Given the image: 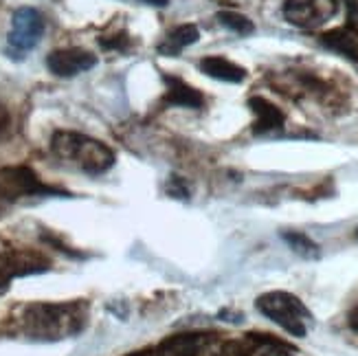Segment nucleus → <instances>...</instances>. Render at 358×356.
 Here are the masks:
<instances>
[{
    "label": "nucleus",
    "instance_id": "f257e3e1",
    "mask_svg": "<svg viewBox=\"0 0 358 356\" xmlns=\"http://www.w3.org/2000/svg\"><path fill=\"white\" fill-rule=\"evenodd\" d=\"M88 321V304L77 301H38L22 308V332L38 341H59L80 334Z\"/></svg>",
    "mask_w": 358,
    "mask_h": 356
},
{
    "label": "nucleus",
    "instance_id": "f03ea898",
    "mask_svg": "<svg viewBox=\"0 0 358 356\" xmlns=\"http://www.w3.org/2000/svg\"><path fill=\"white\" fill-rule=\"evenodd\" d=\"M51 150L57 159L75 165L90 176L108 172L117 161L115 152L103 141L73 130H57L51 138Z\"/></svg>",
    "mask_w": 358,
    "mask_h": 356
},
{
    "label": "nucleus",
    "instance_id": "7ed1b4c3",
    "mask_svg": "<svg viewBox=\"0 0 358 356\" xmlns=\"http://www.w3.org/2000/svg\"><path fill=\"white\" fill-rule=\"evenodd\" d=\"M255 308L266 319H271L282 330H286L290 336L297 339H303L308 334V323L313 321V315L303 306V301L286 290L264 292V295L255 299Z\"/></svg>",
    "mask_w": 358,
    "mask_h": 356
},
{
    "label": "nucleus",
    "instance_id": "20e7f679",
    "mask_svg": "<svg viewBox=\"0 0 358 356\" xmlns=\"http://www.w3.org/2000/svg\"><path fill=\"white\" fill-rule=\"evenodd\" d=\"M273 86L277 92H284L290 99H315L323 106L334 108L338 104V90L323 80L321 75L313 71H288V73H277L273 77Z\"/></svg>",
    "mask_w": 358,
    "mask_h": 356
},
{
    "label": "nucleus",
    "instance_id": "39448f33",
    "mask_svg": "<svg viewBox=\"0 0 358 356\" xmlns=\"http://www.w3.org/2000/svg\"><path fill=\"white\" fill-rule=\"evenodd\" d=\"M51 269V259L36 249L24 246H3L0 249V290H7L18 277L46 273Z\"/></svg>",
    "mask_w": 358,
    "mask_h": 356
},
{
    "label": "nucleus",
    "instance_id": "423d86ee",
    "mask_svg": "<svg viewBox=\"0 0 358 356\" xmlns=\"http://www.w3.org/2000/svg\"><path fill=\"white\" fill-rule=\"evenodd\" d=\"M29 196H66V192L42 183V178L27 165H11L0 169V198L20 200Z\"/></svg>",
    "mask_w": 358,
    "mask_h": 356
},
{
    "label": "nucleus",
    "instance_id": "0eeeda50",
    "mask_svg": "<svg viewBox=\"0 0 358 356\" xmlns=\"http://www.w3.org/2000/svg\"><path fill=\"white\" fill-rule=\"evenodd\" d=\"M338 11V0H286L284 18L299 29H319Z\"/></svg>",
    "mask_w": 358,
    "mask_h": 356
},
{
    "label": "nucleus",
    "instance_id": "6e6552de",
    "mask_svg": "<svg viewBox=\"0 0 358 356\" xmlns=\"http://www.w3.org/2000/svg\"><path fill=\"white\" fill-rule=\"evenodd\" d=\"M44 34V18L34 7H20L15 9L11 18V31L7 36L9 51L13 53H27L40 42Z\"/></svg>",
    "mask_w": 358,
    "mask_h": 356
},
{
    "label": "nucleus",
    "instance_id": "1a4fd4ad",
    "mask_svg": "<svg viewBox=\"0 0 358 356\" xmlns=\"http://www.w3.org/2000/svg\"><path fill=\"white\" fill-rule=\"evenodd\" d=\"M262 346H284L271 334H244L240 339H209L200 356H253Z\"/></svg>",
    "mask_w": 358,
    "mask_h": 356
},
{
    "label": "nucleus",
    "instance_id": "9d476101",
    "mask_svg": "<svg viewBox=\"0 0 358 356\" xmlns=\"http://www.w3.org/2000/svg\"><path fill=\"white\" fill-rule=\"evenodd\" d=\"M97 64V57L86 49H57L46 57V66L57 77H75L90 71Z\"/></svg>",
    "mask_w": 358,
    "mask_h": 356
},
{
    "label": "nucleus",
    "instance_id": "9b49d317",
    "mask_svg": "<svg viewBox=\"0 0 358 356\" xmlns=\"http://www.w3.org/2000/svg\"><path fill=\"white\" fill-rule=\"evenodd\" d=\"M213 334L205 332H182L167 336L154 348V356H200Z\"/></svg>",
    "mask_w": 358,
    "mask_h": 356
},
{
    "label": "nucleus",
    "instance_id": "f8f14e48",
    "mask_svg": "<svg viewBox=\"0 0 358 356\" xmlns=\"http://www.w3.org/2000/svg\"><path fill=\"white\" fill-rule=\"evenodd\" d=\"M321 46L334 51L358 64V20H348L343 27H336L319 38Z\"/></svg>",
    "mask_w": 358,
    "mask_h": 356
},
{
    "label": "nucleus",
    "instance_id": "ddd939ff",
    "mask_svg": "<svg viewBox=\"0 0 358 356\" xmlns=\"http://www.w3.org/2000/svg\"><path fill=\"white\" fill-rule=\"evenodd\" d=\"M248 108L253 113V132L255 134H268L275 130H282L286 123V115L282 113V108H277L273 101L266 97H251L248 99Z\"/></svg>",
    "mask_w": 358,
    "mask_h": 356
},
{
    "label": "nucleus",
    "instance_id": "4468645a",
    "mask_svg": "<svg viewBox=\"0 0 358 356\" xmlns=\"http://www.w3.org/2000/svg\"><path fill=\"white\" fill-rule=\"evenodd\" d=\"M163 80H165V86H167L165 97H163L165 106L194 108V111H198V108L205 106V97H202V92L198 88H194L192 84H187L185 80H180V77L165 73Z\"/></svg>",
    "mask_w": 358,
    "mask_h": 356
},
{
    "label": "nucleus",
    "instance_id": "2eb2a0df",
    "mask_svg": "<svg viewBox=\"0 0 358 356\" xmlns=\"http://www.w3.org/2000/svg\"><path fill=\"white\" fill-rule=\"evenodd\" d=\"M198 69L205 75H209L211 80H217V82L240 84L246 80V69L236 64V62L222 57V55H209L205 59H200Z\"/></svg>",
    "mask_w": 358,
    "mask_h": 356
},
{
    "label": "nucleus",
    "instance_id": "dca6fc26",
    "mask_svg": "<svg viewBox=\"0 0 358 356\" xmlns=\"http://www.w3.org/2000/svg\"><path fill=\"white\" fill-rule=\"evenodd\" d=\"M198 38H200V31L196 24H180L165 36V40L159 44V53L165 57H178L187 46L196 44Z\"/></svg>",
    "mask_w": 358,
    "mask_h": 356
},
{
    "label": "nucleus",
    "instance_id": "f3484780",
    "mask_svg": "<svg viewBox=\"0 0 358 356\" xmlns=\"http://www.w3.org/2000/svg\"><path fill=\"white\" fill-rule=\"evenodd\" d=\"M282 240H284L299 257H303V259H319V257H321L319 244H317L313 238H310V236L301 234V231H284V234H282Z\"/></svg>",
    "mask_w": 358,
    "mask_h": 356
},
{
    "label": "nucleus",
    "instance_id": "a211bd4d",
    "mask_svg": "<svg viewBox=\"0 0 358 356\" xmlns=\"http://www.w3.org/2000/svg\"><path fill=\"white\" fill-rule=\"evenodd\" d=\"M215 18L224 29L233 31V34H238V36H251L255 31L253 20L246 18L244 13H238V11H217Z\"/></svg>",
    "mask_w": 358,
    "mask_h": 356
},
{
    "label": "nucleus",
    "instance_id": "6ab92c4d",
    "mask_svg": "<svg viewBox=\"0 0 358 356\" xmlns=\"http://www.w3.org/2000/svg\"><path fill=\"white\" fill-rule=\"evenodd\" d=\"M99 44L103 46V49H108V51H128L130 34H128L126 29H121V31H117V34H113V36H101Z\"/></svg>",
    "mask_w": 358,
    "mask_h": 356
},
{
    "label": "nucleus",
    "instance_id": "aec40b11",
    "mask_svg": "<svg viewBox=\"0 0 358 356\" xmlns=\"http://www.w3.org/2000/svg\"><path fill=\"white\" fill-rule=\"evenodd\" d=\"M167 194L178 198V200H187V198H189V187H187L185 178H180V176H169V180H167Z\"/></svg>",
    "mask_w": 358,
    "mask_h": 356
},
{
    "label": "nucleus",
    "instance_id": "412c9836",
    "mask_svg": "<svg viewBox=\"0 0 358 356\" xmlns=\"http://www.w3.org/2000/svg\"><path fill=\"white\" fill-rule=\"evenodd\" d=\"M259 356H292V354L288 352V346L284 343V346H266V350Z\"/></svg>",
    "mask_w": 358,
    "mask_h": 356
},
{
    "label": "nucleus",
    "instance_id": "4be33fe9",
    "mask_svg": "<svg viewBox=\"0 0 358 356\" xmlns=\"http://www.w3.org/2000/svg\"><path fill=\"white\" fill-rule=\"evenodd\" d=\"M348 323H350V328H352V330L358 332V304L352 308V313H350V317H348Z\"/></svg>",
    "mask_w": 358,
    "mask_h": 356
},
{
    "label": "nucleus",
    "instance_id": "5701e85b",
    "mask_svg": "<svg viewBox=\"0 0 358 356\" xmlns=\"http://www.w3.org/2000/svg\"><path fill=\"white\" fill-rule=\"evenodd\" d=\"M141 3L152 5V7H167V5H169V0H141Z\"/></svg>",
    "mask_w": 358,
    "mask_h": 356
},
{
    "label": "nucleus",
    "instance_id": "b1692460",
    "mask_svg": "<svg viewBox=\"0 0 358 356\" xmlns=\"http://www.w3.org/2000/svg\"><path fill=\"white\" fill-rule=\"evenodd\" d=\"M123 356H154V350H152V348H148V350H136V352L123 354Z\"/></svg>",
    "mask_w": 358,
    "mask_h": 356
},
{
    "label": "nucleus",
    "instance_id": "393cba45",
    "mask_svg": "<svg viewBox=\"0 0 358 356\" xmlns=\"http://www.w3.org/2000/svg\"><path fill=\"white\" fill-rule=\"evenodd\" d=\"M7 119H9L7 113H5V111H0V130H3V128L7 126Z\"/></svg>",
    "mask_w": 358,
    "mask_h": 356
},
{
    "label": "nucleus",
    "instance_id": "a878e982",
    "mask_svg": "<svg viewBox=\"0 0 358 356\" xmlns=\"http://www.w3.org/2000/svg\"><path fill=\"white\" fill-rule=\"evenodd\" d=\"M211 3H220L222 5V3H231V0H211Z\"/></svg>",
    "mask_w": 358,
    "mask_h": 356
},
{
    "label": "nucleus",
    "instance_id": "bb28decb",
    "mask_svg": "<svg viewBox=\"0 0 358 356\" xmlns=\"http://www.w3.org/2000/svg\"><path fill=\"white\" fill-rule=\"evenodd\" d=\"M356 236H358V231H356Z\"/></svg>",
    "mask_w": 358,
    "mask_h": 356
}]
</instances>
